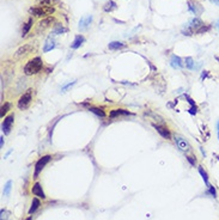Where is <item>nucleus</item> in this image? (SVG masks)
Returning a JSON list of instances; mask_svg holds the SVG:
<instances>
[{
	"mask_svg": "<svg viewBox=\"0 0 219 220\" xmlns=\"http://www.w3.org/2000/svg\"><path fill=\"white\" fill-rule=\"evenodd\" d=\"M0 147H4V136L0 138Z\"/></svg>",
	"mask_w": 219,
	"mask_h": 220,
	"instance_id": "34",
	"label": "nucleus"
},
{
	"mask_svg": "<svg viewBox=\"0 0 219 220\" xmlns=\"http://www.w3.org/2000/svg\"><path fill=\"white\" fill-rule=\"evenodd\" d=\"M153 127L156 128V130H157L158 133L160 134L164 139H170L171 138V134H170V132L165 128V127H163V126H159V125H153Z\"/></svg>",
	"mask_w": 219,
	"mask_h": 220,
	"instance_id": "15",
	"label": "nucleus"
},
{
	"mask_svg": "<svg viewBox=\"0 0 219 220\" xmlns=\"http://www.w3.org/2000/svg\"><path fill=\"white\" fill-rule=\"evenodd\" d=\"M123 47H125V43L119 42V41H114V42L109 43V46H108V48H109L110 50H117V49H121Z\"/></svg>",
	"mask_w": 219,
	"mask_h": 220,
	"instance_id": "19",
	"label": "nucleus"
},
{
	"mask_svg": "<svg viewBox=\"0 0 219 220\" xmlns=\"http://www.w3.org/2000/svg\"><path fill=\"white\" fill-rule=\"evenodd\" d=\"M50 158H52L50 156H44V157H42V158H40V159L37 160V163H36V165H35L34 178H37V177H38V175H40L42 170L44 169V166L49 163Z\"/></svg>",
	"mask_w": 219,
	"mask_h": 220,
	"instance_id": "4",
	"label": "nucleus"
},
{
	"mask_svg": "<svg viewBox=\"0 0 219 220\" xmlns=\"http://www.w3.org/2000/svg\"><path fill=\"white\" fill-rule=\"evenodd\" d=\"M217 129H218V139H219V120L217 122Z\"/></svg>",
	"mask_w": 219,
	"mask_h": 220,
	"instance_id": "36",
	"label": "nucleus"
},
{
	"mask_svg": "<svg viewBox=\"0 0 219 220\" xmlns=\"http://www.w3.org/2000/svg\"><path fill=\"white\" fill-rule=\"evenodd\" d=\"M211 3H214V4H219V0H210Z\"/></svg>",
	"mask_w": 219,
	"mask_h": 220,
	"instance_id": "35",
	"label": "nucleus"
},
{
	"mask_svg": "<svg viewBox=\"0 0 219 220\" xmlns=\"http://www.w3.org/2000/svg\"><path fill=\"white\" fill-rule=\"evenodd\" d=\"M55 48V42L54 40L52 38V37H48L47 41H46V43H44V47H43V52L44 53H48L50 52L52 49H54Z\"/></svg>",
	"mask_w": 219,
	"mask_h": 220,
	"instance_id": "17",
	"label": "nucleus"
},
{
	"mask_svg": "<svg viewBox=\"0 0 219 220\" xmlns=\"http://www.w3.org/2000/svg\"><path fill=\"white\" fill-rule=\"evenodd\" d=\"M217 158H218V160H219V157H217Z\"/></svg>",
	"mask_w": 219,
	"mask_h": 220,
	"instance_id": "39",
	"label": "nucleus"
},
{
	"mask_svg": "<svg viewBox=\"0 0 219 220\" xmlns=\"http://www.w3.org/2000/svg\"><path fill=\"white\" fill-rule=\"evenodd\" d=\"M66 31V29L64 27H61L60 24H58L56 27H55V29H54V31H53V33H55V35H59V33H65Z\"/></svg>",
	"mask_w": 219,
	"mask_h": 220,
	"instance_id": "28",
	"label": "nucleus"
},
{
	"mask_svg": "<svg viewBox=\"0 0 219 220\" xmlns=\"http://www.w3.org/2000/svg\"><path fill=\"white\" fill-rule=\"evenodd\" d=\"M0 214H1V217H0V220H7V219H8V215H10V212H8V211H6V209H1Z\"/></svg>",
	"mask_w": 219,
	"mask_h": 220,
	"instance_id": "29",
	"label": "nucleus"
},
{
	"mask_svg": "<svg viewBox=\"0 0 219 220\" xmlns=\"http://www.w3.org/2000/svg\"><path fill=\"white\" fill-rule=\"evenodd\" d=\"M54 23V18L53 17H48V18H44V19H42L38 24H37V27H36V33H43L44 30H47L48 28L52 27V24Z\"/></svg>",
	"mask_w": 219,
	"mask_h": 220,
	"instance_id": "5",
	"label": "nucleus"
},
{
	"mask_svg": "<svg viewBox=\"0 0 219 220\" xmlns=\"http://www.w3.org/2000/svg\"><path fill=\"white\" fill-rule=\"evenodd\" d=\"M31 100H33V90H28L27 92L23 95L21 98H19V100H18V108H19L21 110L27 109V108L30 105Z\"/></svg>",
	"mask_w": 219,
	"mask_h": 220,
	"instance_id": "3",
	"label": "nucleus"
},
{
	"mask_svg": "<svg viewBox=\"0 0 219 220\" xmlns=\"http://www.w3.org/2000/svg\"><path fill=\"white\" fill-rule=\"evenodd\" d=\"M119 115H132L130 111L127 110H123V109H117V110H113L110 113V117H115V116H119Z\"/></svg>",
	"mask_w": 219,
	"mask_h": 220,
	"instance_id": "22",
	"label": "nucleus"
},
{
	"mask_svg": "<svg viewBox=\"0 0 219 220\" xmlns=\"http://www.w3.org/2000/svg\"><path fill=\"white\" fill-rule=\"evenodd\" d=\"M205 77H207V71H205V73H202V77H201V78H205Z\"/></svg>",
	"mask_w": 219,
	"mask_h": 220,
	"instance_id": "37",
	"label": "nucleus"
},
{
	"mask_svg": "<svg viewBox=\"0 0 219 220\" xmlns=\"http://www.w3.org/2000/svg\"><path fill=\"white\" fill-rule=\"evenodd\" d=\"M182 33L185 35V36H192L193 33H194V30H193L192 28L189 27V25H187V27L182 30Z\"/></svg>",
	"mask_w": 219,
	"mask_h": 220,
	"instance_id": "27",
	"label": "nucleus"
},
{
	"mask_svg": "<svg viewBox=\"0 0 219 220\" xmlns=\"http://www.w3.org/2000/svg\"><path fill=\"white\" fill-rule=\"evenodd\" d=\"M11 189H12V181H7L5 187H4V192H3L4 196H8L11 193Z\"/></svg>",
	"mask_w": 219,
	"mask_h": 220,
	"instance_id": "25",
	"label": "nucleus"
},
{
	"mask_svg": "<svg viewBox=\"0 0 219 220\" xmlns=\"http://www.w3.org/2000/svg\"><path fill=\"white\" fill-rule=\"evenodd\" d=\"M60 0H37L36 5L38 6H47V7H53L54 5H59Z\"/></svg>",
	"mask_w": 219,
	"mask_h": 220,
	"instance_id": "14",
	"label": "nucleus"
},
{
	"mask_svg": "<svg viewBox=\"0 0 219 220\" xmlns=\"http://www.w3.org/2000/svg\"><path fill=\"white\" fill-rule=\"evenodd\" d=\"M175 141H176V145H177V147L181 151L187 152V151L191 150V145H189V142L186 140L185 138L178 136V135H175Z\"/></svg>",
	"mask_w": 219,
	"mask_h": 220,
	"instance_id": "6",
	"label": "nucleus"
},
{
	"mask_svg": "<svg viewBox=\"0 0 219 220\" xmlns=\"http://www.w3.org/2000/svg\"><path fill=\"white\" fill-rule=\"evenodd\" d=\"M31 193L34 194L35 196H37V197H41V199H46V194L43 192V189H42L41 184L40 183H35L33 188H31Z\"/></svg>",
	"mask_w": 219,
	"mask_h": 220,
	"instance_id": "11",
	"label": "nucleus"
},
{
	"mask_svg": "<svg viewBox=\"0 0 219 220\" xmlns=\"http://www.w3.org/2000/svg\"><path fill=\"white\" fill-rule=\"evenodd\" d=\"M13 120H14L13 115L7 116L6 119L4 120L1 128H3V132H4L5 134H10V132H11V127H12V123H13Z\"/></svg>",
	"mask_w": 219,
	"mask_h": 220,
	"instance_id": "10",
	"label": "nucleus"
},
{
	"mask_svg": "<svg viewBox=\"0 0 219 220\" xmlns=\"http://www.w3.org/2000/svg\"><path fill=\"white\" fill-rule=\"evenodd\" d=\"M42 59L41 58H35L33 60H30L28 62L25 67H24V73L27 75H33V74L38 73L42 69Z\"/></svg>",
	"mask_w": 219,
	"mask_h": 220,
	"instance_id": "1",
	"label": "nucleus"
},
{
	"mask_svg": "<svg viewBox=\"0 0 219 220\" xmlns=\"http://www.w3.org/2000/svg\"><path fill=\"white\" fill-rule=\"evenodd\" d=\"M33 25V18H29L27 23L24 24V27H23V30H22V36L24 37V36H27V33H29V30H30V28Z\"/></svg>",
	"mask_w": 219,
	"mask_h": 220,
	"instance_id": "21",
	"label": "nucleus"
},
{
	"mask_svg": "<svg viewBox=\"0 0 219 220\" xmlns=\"http://www.w3.org/2000/svg\"><path fill=\"white\" fill-rule=\"evenodd\" d=\"M73 84H75V80H74V81H71V83H69V84H67V85H65V86L62 87V91H65V90H67V89H69V87H71V86H72V85H73Z\"/></svg>",
	"mask_w": 219,
	"mask_h": 220,
	"instance_id": "32",
	"label": "nucleus"
},
{
	"mask_svg": "<svg viewBox=\"0 0 219 220\" xmlns=\"http://www.w3.org/2000/svg\"><path fill=\"white\" fill-rule=\"evenodd\" d=\"M170 65L172 68L175 69H180L183 67V62H182V59L180 56H176V55H172L170 59Z\"/></svg>",
	"mask_w": 219,
	"mask_h": 220,
	"instance_id": "13",
	"label": "nucleus"
},
{
	"mask_svg": "<svg viewBox=\"0 0 219 220\" xmlns=\"http://www.w3.org/2000/svg\"><path fill=\"white\" fill-rule=\"evenodd\" d=\"M185 64H186V67H187V68H189V69H195V62H194V60H193L191 56L186 58Z\"/></svg>",
	"mask_w": 219,
	"mask_h": 220,
	"instance_id": "24",
	"label": "nucleus"
},
{
	"mask_svg": "<svg viewBox=\"0 0 219 220\" xmlns=\"http://www.w3.org/2000/svg\"><path fill=\"white\" fill-rule=\"evenodd\" d=\"M90 111L96 114L97 116H99V117H105V113L103 111L102 109H98V108H90Z\"/></svg>",
	"mask_w": 219,
	"mask_h": 220,
	"instance_id": "26",
	"label": "nucleus"
},
{
	"mask_svg": "<svg viewBox=\"0 0 219 220\" xmlns=\"http://www.w3.org/2000/svg\"><path fill=\"white\" fill-rule=\"evenodd\" d=\"M188 8H189V11L193 12V13L195 14V16H199V14H201L204 12V7L201 6L199 3L196 1H188Z\"/></svg>",
	"mask_w": 219,
	"mask_h": 220,
	"instance_id": "7",
	"label": "nucleus"
},
{
	"mask_svg": "<svg viewBox=\"0 0 219 220\" xmlns=\"http://www.w3.org/2000/svg\"><path fill=\"white\" fill-rule=\"evenodd\" d=\"M40 200L37 199V197H35L34 200H33V203H31V207H30V209H29V214H33L35 213L36 211H37V208L40 207Z\"/></svg>",
	"mask_w": 219,
	"mask_h": 220,
	"instance_id": "20",
	"label": "nucleus"
},
{
	"mask_svg": "<svg viewBox=\"0 0 219 220\" xmlns=\"http://www.w3.org/2000/svg\"><path fill=\"white\" fill-rule=\"evenodd\" d=\"M33 49H34V48H33L31 44H24L23 47H21L17 52H16L14 58H16V59H19V58H22V56H25V55L30 53Z\"/></svg>",
	"mask_w": 219,
	"mask_h": 220,
	"instance_id": "9",
	"label": "nucleus"
},
{
	"mask_svg": "<svg viewBox=\"0 0 219 220\" xmlns=\"http://www.w3.org/2000/svg\"><path fill=\"white\" fill-rule=\"evenodd\" d=\"M117 8V5L115 1H113V0H109L105 5H104V7H103V10L105 11V12H111V11H114V10H116Z\"/></svg>",
	"mask_w": 219,
	"mask_h": 220,
	"instance_id": "18",
	"label": "nucleus"
},
{
	"mask_svg": "<svg viewBox=\"0 0 219 220\" xmlns=\"http://www.w3.org/2000/svg\"><path fill=\"white\" fill-rule=\"evenodd\" d=\"M84 41H85V38H84V36H83V35H77V36H75V38H74V41H73V42H72V44H71V48H72V49H77V48H79L83 43H84Z\"/></svg>",
	"mask_w": 219,
	"mask_h": 220,
	"instance_id": "16",
	"label": "nucleus"
},
{
	"mask_svg": "<svg viewBox=\"0 0 219 220\" xmlns=\"http://www.w3.org/2000/svg\"><path fill=\"white\" fill-rule=\"evenodd\" d=\"M25 220H31V218H30V217H29V218H27V219Z\"/></svg>",
	"mask_w": 219,
	"mask_h": 220,
	"instance_id": "38",
	"label": "nucleus"
},
{
	"mask_svg": "<svg viewBox=\"0 0 219 220\" xmlns=\"http://www.w3.org/2000/svg\"><path fill=\"white\" fill-rule=\"evenodd\" d=\"M189 27L192 28L193 30H194V33H199V30L201 29L202 27H205V24H204V22L201 19H199V18H194L189 22Z\"/></svg>",
	"mask_w": 219,
	"mask_h": 220,
	"instance_id": "12",
	"label": "nucleus"
},
{
	"mask_svg": "<svg viewBox=\"0 0 219 220\" xmlns=\"http://www.w3.org/2000/svg\"><path fill=\"white\" fill-rule=\"evenodd\" d=\"M199 173L201 175V177H202V180H204V182L206 183V186H207V188L210 187L211 184H210V182H208V175H207V172H206L205 170L202 169V167L200 166L199 167Z\"/></svg>",
	"mask_w": 219,
	"mask_h": 220,
	"instance_id": "23",
	"label": "nucleus"
},
{
	"mask_svg": "<svg viewBox=\"0 0 219 220\" xmlns=\"http://www.w3.org/2000/svg\"><path fill=\"white\" fill-rule=\"evenodd\" d=\"M187 159H188V161H189V163H191L192 165H195V160L193 159V157H188Z\"/></svg>",
	"mask_w": 219,
	"mask_h": 220,
	"instance_id": "33",
	"label": "nucleus"
},
{
	"mask_svg": "<svg viewBox=\"0 0 219 220\" xmlns=\"http://www.w3.org/2000/svg\"><path fill=\"white\" fill-rule=\"evenodd\" d=\"M8 109H10V104H8V103H5V104L1 107V114H0V115H1V117H4V115L8 111Z\"/></svg>",
	"mask_w": 219,
	"mask_h": 220,
	"instance_id": "30",
	"label": "nucleus"
},
{
	"mask_svg": "<svg viewBox=\"0 0 219 220\" xmlns=\"http://www.w3.org/2000/svg\"><path fill=\"white\" fill-rule=\"evenodd\" d=\"M208 190H210V194L212 195L213 197H216V195H217V194H216V189H214L212 186H210V187H208Z\"/></svg>",
	"mask_w": 219,
	"mask_h": 220,
	"instance_id": "31",
	"label": "nucleus"
},
{
	"mask_svg": "<svg viewBox=\"0 0 219 220\" xmlns=\"http://www.w3.org/2000/svg\"><path fill=\"white\" fill-rule=\"evenodd\" d=\"M91 22H92V16L91 14H86V16H84L80 18V22H79V25H78V29L80 30V31H85L89 25L91 24Z\"/></svg>",
	"mask_w": 219,
	"mask_h": 220,
	"instance_id": "8",
	"label": "nucleus"
},
{
	"mask_svg": "<svg viewBox=\"0 0 219 220\" xmlns=\"http://www.w3.org/2000/svg\"><path fill=\"white\" fill-rule=\"evenodd\" d=\"M29 12L31 14H34V16H36V17H44V16H49V14L54 13V8L47 6H37V7H31L29 10Z\"/></svg>",
	"mask_w": 219,
	"mask_h": 220,
	"instance_id": "2",
	"label": "nucleus"
}]
</instances>
